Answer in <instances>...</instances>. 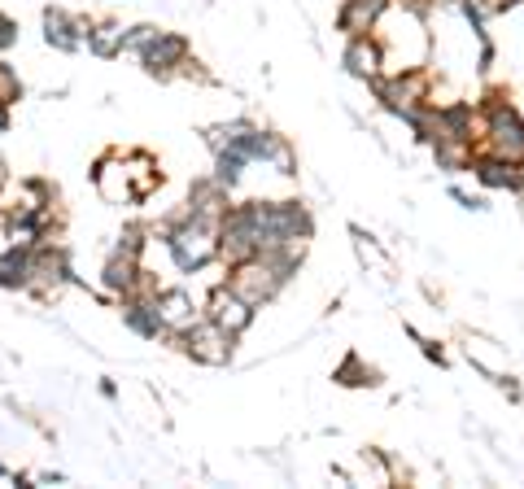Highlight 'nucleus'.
I'll return each mask as SVG.
<instances>
[{
    "label": "nucleus",
    "mask_w": 524,
    "mask_h": 489,
    "mask_svg": "<svg viewBox=\"0 0 524 489\" xmlns=\"http://www.w3.org/2000/svg\"><path fill=\"white\" fill-rule=\"evenodd\" d=\"M136 57H140V66H145V75L175 79V75H184L188 57H193V44H188L180 31H162L158 27V35H153L149 44H140Z\"/></svg>",
    "instance_id": "nucleus-5"
},
{
    "label": "nucleus",
    "mask_w": 524,
    "mask_h": 489,
    "mask_svg": "<svg viewBox=\"0 0 524 489\" xmlns=\"http://www.w3.org/2000/svg\"><path fill=\"white\" fill-rule=\"evenodd\" d=\"M389 14V0H341L337 9V31L345 35H367L380 27V18Z\"/></svg>",
    "instance_id": "nucleus-11"
},
{
    "label": "nucleus",
    "mask_w": 524,
    "mask_h": 489,
    "mask_svg": "<svg viewBox=\"0 0 524 489\" xmlns=\"http://www.w3.org/2000/svg\"><path fill=\"white\" fill-rule=\"evenodd\" d=\"M433 5H442V0H402V9H407V14H415V18H424Z\"/></svg>",
    "instance_id": "nucleus-26"
},
{
    "label": "nucleus",
    "mask_w": 524,
    "mask_h": 489,
    "mask_svg": "<svg viewBox=\"0 0 524 489\" xmlns=\"http://www.w3.org/2000/svg\"><path fill=\"white\" fill-rule=\"evenodd\" d=\"M153 35H158V27L153 22H136V27H123V53H136L140 44H149Z\"/></svg>",
    "instance_id": "nucleus-24"
},
{
    "label": "nucleus",
    "mask_w": 524,
    "mask_h": 489,
    "mask_svg": "<svg viewBox=\"0 0 524 489\" xmlns=\"http://www.w3.org/2000/svg\"><path fill=\"white\" fill-rule=\"evenodd\" d=\"M354 232V249H359V258L367 262V267H376V271H385L389 267V262H385V254H380V249H376V241H372V236H367L363 228H350Z\"/></svg>",
    "instance_id": "nucleus-23"
},
{
    "label": "nucleus",
    "mask_w": 524,
    "mask_h": 489,
    "mask_svg": "<svg viewBox=\"0 0 524 489\" xmlns=\"http://www.w3.org/2000/svg\"><path fill=\"white\" fill-rule=\"evenodd\" d=\"M14 127V114H9V105H0V131Z\"/></svg>",
    "instance_id": "nucleus-28"
},
{
    "label": "nucleus",
    "mask_w": 524,
    "mask_h": 489,
    "mask_svg": "<svg viewBox=\"0 0 524 489\" xmlns=\"http://www.w3.org/2000/svg\"><path fill=\"white\" fill-rule=\"evenodd\" d=\"M27 97V88H22V79H18V70L5 62V57H0V105H9V110H14V105Z\"/></svg>",
    "instance_id": "nucleus-21"
},
{
    "label": "nucleus",
    "mask_w": 524,
    "mask_h": 489,
    "mask_svg": "<svg viewBox=\"0 0 524 489\" xmlns=\"http://www.w3.org/2000/svg\"><path fill=\"white\" fill-rule=\"evenodd\" d=\"M245 166H249V162H245L236 149H219V153H214V175H210V180H214V184H223V188L232 193V188L241 184Z\"/></svg>",
    "instance_id": "nucleus-19"
},
{
    "label": "nucleus",
    "mask_w": 524,
    "mask_h": 489,
    "mask_svg": "<svg viewBox=\"0 0 524 489\" xmlns=\"http://www.w3.org/2000/svg\"><path fill=\"white\" fill-rule=\"evenodd\" d=\"M472 127H476V105H472V101L433 105V140H437V136L472 140Z\"/></svg>",
    "instance_id": "nucleus-12"
},
{
    "label": "nucleus",
    "mask_w": 524,
    "mask_h": 489,
    "mask_svg": "<svg viewBox=\"0 0 524 489\" xmlns=\"http://www.w3.org/2000/svg\"><path fill=\"white\" fill-rule=\"evenodd\" d=\"M228 206H232V201H228V188H223V184H214V180H197L193 188H188V210L201 214V219L219 223Z\"/></svg>",
    "instance_id": "nucleus-15"
},
{
    "label": "nucleus",
    "mask_w": 524,
    "mask_h": 489,
    "mask_svg": "<svg viewBox=\"0 0 524 489\" xmlns=\"http://www.w3.org/2000/svg\"><path fill=\"white\" fill-rule=\"evenodd\" d=\"M149 236H153V228H149V223H123V232H118L114 249H118V254H131V258H145V245H149Z\"/></svg>",
    "instance_id": "nucleus-20"
},
{
    "label": "nucleus",
    "mask_w": 524,
    "mask_h": 489,
    "mask_svg": "<svg viewBox=\"0 0 524 489\" xmlns=\"http://www.w3.org/2000/svg\"><path fill=\"white\" fill-rule=\"evenodd\" d=\"M175 341H180V350L188 354V359L206 363V367H228L236 359V332L219 328L214 319H193L184 332H175Z\"/></svg>",
    "instance_id": "nucleus-3"
},
{
    "label": "nucleus",
    "mask_w": 524,
    "mask_h": 489,
    "mask_svg": "<svg viewBox=\"0 0 524 489\" xmlns=\"http://www.w3.org/2000/svg\"><path fill=\"white\" fill-rule=\"evenodd\" d=\"M118 306H123V328H131L136 337H145V341L166 337V328H162V319H158V306H153V297H127V302H118Z\"/></svg>",
    "instance_id": "nucleus-13"
},
{
    "label": "nucleus",
    "mask_w": 524,
    "mask_h": 489,
    "mask_svg": "<svg viewBox=\"0 0 524 489\" xmlns=\"http://www.w3.org/2000/svg\"><path fill=\"white\" fill-rule=\"evenodd\" d=\"M88 53L101 57V62L118 57V53H123V27H118V22H92V31H88Z\"/></svg>",
    "instance_id": "nucleus-18"
},
{
    "label": "nucleus",
    "mask_w": 524,
    "mask_h": 489,
    "mask_svg": "<svg viewBox=\"0 0 524 489\" xmlns=\"http://www.w3.org/2000/svg\"><path fill=\"white\" fill-rule=\"evenodd\" d=\"M88 31H92V18H79L62 5H49L44 9V44L57 53H79L88 44Z\"/></svg>",
    "instance_id": "nucleus-6"
},
{
    "label": "nucleus",
    "mask_w": 524,
    "mask_h": 489,
    "mask_svg": "<svg viewBox=\"0 0 524 489\" xmlns=\"http://www.w3.org/2000/svg\"><path fill=\"white\" fill-rule=\"evenodd\" d=\"M18 44V18L0 14V53H9Z\"/></svg>",
    "instance_id": "nucleus-25"
},
{
    "label": "nucleus",
    "mask_w": 524,
    "mask_h": 489,
    "mask_svg": "<svg viewBox=\"0 0 524 489\" xmlns=\"http://www.w3.org/2000/svg\"><path fill=\"white\" fill-rule=\"evenodd\" d=\"M66 284H75V267H70V254H66V245H57V241H44V245H35L31 249V280H27V293L35 297H57L66 289Z\"/></svg>",
    "instance_id": "nucleus-4"
},
{
    "label": "nucleus",
    "mask_w": 524,
    "mask_h": 489,
    "mask_svg": "<svg viewBox=\"0 0 524 489\" xmlns=\"http://www.w3.org/2000/svg\"><path fill=\"white\" fill-rule=\"evenodd\" d=\"M450 197H455L463 210H481V206H485V201H476V197H468V193H463V188H450Z\"/></svg>",
    "instance_id": "nucleus-27"
},
{
    "label": "nucleus",
    "mask_w": 524,
    "mask_h": 489,
    "mask_svg": "<svg viewBox=\"0 0 524 489\" xmlns=\"http://www.w3.org/2000/svg\"><path fill=\"white\" fill-rule=\"evenodd\" d=\"M123 171L131 180V201H140V197H149L153 188H162V171L149 153H123Z\"/></svg>",
    "instance_id": "nucleus-16"
},
{
    "label": "nucleus",
    "mask_w": 524,
    "mask_h": 489,
    "mask_svg": "<svg viewBox=\"0 0 524 489\" xmlns=\"http://www.w3.org/2000/svg\"><path fill=\"white\" fill-rule=\"evenodd\" d=\"M341 62H345V70H350L354 79H367V83H372V79L385 75V44H380L372 31H367V35H350V44H345V57H341Z\"/></svg>",
    "instance_id": "nucleus-10"
},
{
    "label": "nucleus",
    "mask_w": 524,
    "mask_h": 489,
    "mask_svg": "<svg viewBox=\"0 0 524 489\" xmlns=\"http://www.w3.org/2000/svg\"><path fill=\"white\" fill-rule=\"evenodd\" d=\"M62 481H66L62 472H44V476H40V485H62Z\"/></svg>",
    "instance_id": "nucleus-30"
},
{
    "label": "nucleus",
    "mask_w": 524,
    "mask_h": 489,
    "mask_svg": "<svg viewBox=\"0 0 524 489\" xmlns=\"http://www.w3.org/2000/svg\"><path fill=\"white\" fill-rule=\"evenodd\" d=\"M153 306H158V319L166 328V337H175V332H184L193 319H201V306L193 302V293L184 289V284H158V293H153Z\"/></svg>",
    "instance_id": "nucleus-7"
},
{
    "label": "nucleus",
    "mask_w": 524,
    "mask_h": 489,
    "mask_svg": "<svg viewBox=\"0 0 524 489\" xmlns=\"http://www.w3.org/2000/svg\"><path fill=\"white\" fill-rule=\"evenodd\" d=\"M201 315L206 319H214V324L219 328H228V332H236V337H241V332L254 324V306L245 302V297H236L228 284H219V289H214L210 297H206V306H201Z\"/></svg>",
    "instance_id": "nucleus-8"
},
{
    "label": "nucleus",
    "mask_w": 524,
    "mask_h": 489,
    "mask_svg": "<svg viewBox=\"0 0 524 489\" xmlns=\"http://www.w3.org/2000/svg\"><path fill=\"white\" fill-rule=\"evenodd\" d=\"M433 145V158L442 171H472V140H450V136H437V140H428Z\"/></svg>",
    "instance_id": "nucleus-17"
},
{
    "label": "nucleus",
    "mask_w": 524,
    "mask_h": 489,
    "mask_svg": "<svg viewBox=\"0 0 524 489\" xmlns=\"http://www.w3.org/2000/svg\"><path fill=\"white\" fill-rule=\"evenodd\" d=\"M481 131H485V149L498 158H524V118L503 92H490L481 105Z\"/></svg>",
    "instance_id": "nucleus-2"
},
{
    "label": "nucleus",
    "mask_w": 524,
    "mask_h": 489,
    "mask_svg": "<svg viewBox=\"0 0 524 489\" xmlns=\"http://www.w3.org/2000/svg\"><path fill=\"white\" fill-rule=\"evenodd\" d=\"M5 184H9V175H5V166H0V193H5Z\"/></svg>",
    "instance_id": "nucleus-31"
},
{
    "label": "nucleus",
    "mask_w": 524,
    "mask_h": 489,
    "mask_svg": "<svg viewBox=\"0 0 524 489\" xmlns=\"http://www.w3.org/2000/svg\"><path fill=\"white\" fill-rule=\"evenodd\" d=\"M153 236L166 245L175 271H184V276H197V271H206L210 262H219V249H214V223L193 214L188 206L175 210Z\"/></svg>",
    "instance_id": "nucleus-1"
},
{
    "label": "nucleus",
    "mask_w": 524,
    "mask_h": 489,
    "mask_svg": "<svg viewBox=\"0 0 524 489\" xmlns=\"http://www.w3.org/2000/svg\"><path fill=\"white\" fill-rule=\"evenodd\" d=\"M31 280V245H5L0 249V289L27 293Z\"/></svg>",
    "instance_id": "nucleus-14"
},
{
    "label": "nucleus",
    "mask_w": 524,
    "mask_h": 489,
    "mask_svg": "<svg viewBox=\"0 0 524 489\" xmlns=\"http://www.w3.org/2000/svg\"><path fill=\"white\" fill-rule=\"evenodd\" d=\"M140 276H145V258H131V254L110 249V258H105V267H101V289L118 297V302H127V297H136Z\"/></svg>",
    "instance_id": "nucleus-9"
},
{
    "label": "nucleus",
    "mask_w": 524,
    "mask_h": 489,
    "mask_svg": "<svg viewBox=\"0 0 524 489\" xmlns=\"http://www.w3.org/2000/svg\"><path fill=\"white\" fill-rule=\"evenodd\" d=\"M332 380H341V385H376V372L359 363V354H350V359L337 367V376H332Z\"/></svg>",
    "instance_id": "nucleus-22"
},
{
    "label": "nucleus",
    "mask_w": 524,
    "mask_h": 489,
    "mask_svg": "<svg viewBox=\"0 0 524 489\" xmlns=\"http://www.w3.org/2000/svg\"><path fill=\"white\" fill-rule=\"evenodd\" d=\"M0 476H9V468H5V463H0Z\"/></svg>",
    "instance_id": "nucleus-32"
},
{
    "label": "nucleus",
    "mask_w": 524,
    "mask_h": 489,
    "mask_svg": "<svg viewBox=\"0 0 524 489\" xmlns=\"http://www.w3.org/2000/svg\"><path fill=\"white\" fill-rule=\"evenodd\" d=\"M516 5H520V0H494L490 9H494V14H507V9H516Z\"/></svg>",
    "instance_id": "nucleus-29"
}]
</instances>
